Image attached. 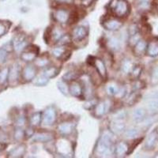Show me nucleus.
Instances as JSON below:
<instances>
[{
    "label": "nucleus",
    "mask_w": 158,
    "mask_h": 158,
    "mask_svg": "<svg viewBox=\"0 0 158 158\" xmlns=\"http://www.w3.org/2000/svg\"><path fill=\"white\" fill-rule=\"evenodd\" d=\"M146 53L151 57H156L158 56V40H153L149 42L147 45Z\"/></svg>",
    "instance_id": "nucleus-15"
},
{
    "label": "nucleus",
    "mask_w": 158,
    "mask_h": 158,
    "mask_svg": "<svg viewBox=\"0 0 158 158\" xmlns=\"http://www.w3.org/2000/svg\"><path fill=\"white\" fill-rule=\"evenodd\" d=\"M53 18L59 23L65 24L69 22L70 14L67 10L58 9L53 12Z\"/></svg>",
    "instance_id": "nucleus-4"
},
{
    "label": "nucleus",
    "mask_w": 158,
    "mask_h": 158,
    "mask_svg": "<svg viewBox=\"0 0 158 158\" xmlns=\"http://www.w3.org/2000/svg\"><path fill=\"white\" fill-rule=\"evenodd\" d=\"M152 80L154 82L158 81V67H155L152 72Z\"/></svg>",
    "instance_id": "nucleus-41"
},
{
    "label": "nucleus",
    "mask_w": 158,
    "mask_h": 158,
    "mask_svg": "<svg viewBox=\"0 0 158 158\" xmlns=\"http://www.w3.org/2000/svg\"><path fill=\"white\" fill-rule=\"evenodd\" d=\"M70 94L74 97H80L83 94V87L77 81H73L70 86Z\"/></svg>",
    "instance_id": "nucleus-14"
},
{
    "label": "nucleus",
    "mask_w": 158,
    "mask_h": 158,
    "mask_svg": "<svg viewBox=\"0 0 158 158\" xmlns=\"http://www.w3.org/2000/svg\"><path fill=\"white\" fill-rule=\"evenodd\" d=\"M135 65L131 62V59H124L123 61L122 65H121V69H122L123 72L125 74H131V72L133 70Z\"/></svg>",
    "instance_id": "nucleus-22"
},
{
    "label": "nucleus",
    "mask_w": 158,
    "mask_h": 158,
    "mask_svg": "<svg viewBox=\"0 0 158 158\" xmlns=\"http://www.w3.org/2000/svg\"><path fill=\"white\" fill-rule=\"evenodd\" d=\"M49 61L48 59H38L37 61L36 62V64L37 65L38 67H46L48 64Z\"/></svg>",
    "instance_id": "nucleus-37"
},
{
    "label": "nucleus",
    "mask_w": 158,
    "mask_h": 158,
    "mask_svg": "<svg viewBox=\"0 0 158 158\" xmlns=\"http://www.w3.org/2000/svg\"><path fill=\"white\" fill-rule=\"evenodd\" d=\"M56 1L60 3H70L72 2V0H56Z\"/></svg>",
    "instance_id": "nucleus-46"
},
{
    "label": "nucleus",
    "mask_w": 158,
    "mask_h": 158,
    "mask_svg": "<svg viewBox=\"0 0 158 158\" xmlns=\"http://www.w3.org/2000/svg\"><path fill=\"white\" fill-rule=\"evenodd\" d=\"M71 36L70 35H63L60 39L57 41V44L60 46H63V45H67L71 42Z\"/></svg>",
    "instance_id": "nucleus-29"
},
{
    "label": "nucleus",
    "mask_w": 158,
    "mask_h": 158,
    "mask_svg": "<svg viewBox=\"0 0 158 158\" xmlns=\"http://www.w3.org/2000/svg\"><path fill=\"white\" fill-rule=\"evenodd\" d=\"M138 135V131L135 128H131V129L127 130V131L125 132V136L127 138H135V136Z\"/></svg>",
    "instance_id": "nucleus-34"
},
{
    "label": "nucleus",
    "mask_w": 158,
    "mask_h": 158,
    "mask_svg": "<svg viewBox=\"0 0 158 158\" xmlns=\"http://www.w3.org/2000/svg\"><path fill=\"white\" fill-rule=\"evenodd\" d=\"M7 56V52L4 49H0V63H2L6 61Z\"/></svg>",
    "instance_id": "nucleus-40"
},
{
    "label": "nucleus",
    "mask_w": 158,
    "mask_h": 158,
    "mask_svg": "<svg viewBox=\"0 0 158 158\" xmlns=\"http://www.w3.org/2000/svg\"><path fill=\"white\" fill-rule=\"evenodd\" d=\"M140 40H141V36L139 32H137V33H135V34L131 35L129 40L130 45H131V46H133L134 47V46H135V45Z\"/></svg>",
    "instance_id": "nucleus-31"
},
{
    "label": "nucleus",
    "mask_w": 158,
    "mask_h": 158,
    "mask_svg": "<svg viewBox=\"0 0 158 158\" xmlns=\"http://www.w3.org/2000/svg\"><path fill=\"white\" fill-rule=\"evenodd\" d=\"M88 35V30L84 26H77L72 32V37L75 40L80 41L86 37Z\"/></svg>",
    "instance_id": "nucleus-9"
},
{
    "label": "nucleus",
    "mask_w": 158,
    "mask_h": 158,
    "mask_svg": "<svg viewBox=\"0 0 158 158\" xmlns=\"http://www.w3.org/2000/svg\"><path fill=\"white\" fill-rule=\"evenodd\" d=\"M42 117H43V115H42L41 112H40V111H38V112H35V113L33 114L30 118L31 125L33 127H36V126H38V125H40V122H41Z\"/></svg>",
    "instance_id": "nucleus-24"
},
{
    "label": "nucleus",
    "mask_w": 158,
    "mask_h": 158,
    "mask_svg": "<svg viewBox=\"0 0 158 158\" xmlns=\"http://www.w3.org/2000/svg\"><path fill=\"white\" fill-rule=\"evenodd\" d=\"M91 65L95 67L99 75L101 76L103 79L105 80V78L107 77V70L104 62L100 59L94 58V60H93V63H91Z\"/></svg>",
    "instance_id": "nucleus-5"
},
{
    "label": "nucleus",
    "mask_w": 158,
    "mask_h": 158,
    "mask_svg": "<svg viewBox=\"0 0 158 158\" xmlns=\"http://www.w3.org/2000/svg\"><path fill=\"white\" fill-rule=\"evenodd\" d=\"M58 73H59V69L56 68V67H47V68L45 69L43 74H44L46 77L50 78V77H56V76L58 74Z\"/></svg>",
    "instance_id": "nucleus-25"
},
{
    "label": "nucleus",
    "mask_w": 158,
    "mask_h": 158,
    "mask_svg": "<svg viewBox=\"0 0 158 158\" xmlns=\"http://www.w3.org/2000/svg\"><path fill=\"white\" fill-rule=\"evenodd\" d=\"M6 32V27L5 25L2 23H0V36L3 35Z\"/></svg>",
    "instance_id": "nucleus-45"
},
{
    "label": "nucleus",
    "mask_w": 158,
    "mask_h": 158,
    "mask_svg": "<svg viewBox=\"0 0 158 158\" xmlns=\"http://www.w3.org/2000/svg\"><path fill=\"white\" fill-rule=\"evenodd\" d=\"M9 75V70L8 69H4L3 70L0 72V84L4 83Z\"/></svg>",
    "instance_id": "nucleus-35"
},
{
    "label": "nucleus",
    "mask_w": 158,
    "mask_h": 158,
    "mask_svg": "<svg viewBox=\"0 0 158 158\" xmlns=\"http://www.w3.org/2000/svg\"><path fill=\"white\" fill-rule=\"evenodd\" d=\"M27 45V40L24 35H18L14 40V48L16 51H22Z\"/></svg>",
    "instance_id": "nucleus-12"
},
{
    "label": "nucleus",
    "mask_w": 158,
    "mask_h": 158,
    "mask_svg": "<svg viewBox=\"0 0 158 158\" xmlns=\"http://www.w3.org/2000/svg\"><path fill=\"white\" fill-rule=\"evenodd\" d=\"M18 75H19V68H18V67H13V70L9 73L10 80V81L16 80L18 78Z\"/></svg>",
    "instance_id": "nucleus-32"
},
{
    "label": "nucleus",
    "mask_w": 158,
    "mask_h": 158,
    "mask_svg": "<svg viewBox=\"0 0 158 158\" xmlns=\"http://www.w3.org/2000/svg\"><path fill=\"white\" fill-rule=\"evenodd\" d=\"M48 77H46L44 74H43V75L39 76L37 78L35 79V81L33 83H34L36 85H38V86H44V85H46L48 84Z\"/></svg>",
    "instance_id": "nucleus-27"
},
{
    "label": "nucleus",
    "mask_w": 158,
    "mask_h": 158,
    "mask_svg": "<svg viewBox=\"0 0 158 158\" xmlns=\"http://www.w3.org/2000/svg\"><path fill=\"white\" fill-rule=\"evenodd\" d=\"M94 1V0H81V2L83 6H89Z\"/></svg>",
    "instance_id": "nucleus-44"
},
{
    "label": "nucleus",
    "mask_w": 158,
    "mask_h": 158,
    "mask_svg": "<svg viewBox=\"0 0 158 158\" xmlns=\"http://www.w3.org/2000/svg\"><path fill=\"white\" fill-rule=\"evenodd\" d=\"M38 53H39V49L36 47H35V46H33L32 49L28 48L25 52H22L21 58H22V59L24 60V61L30 62L32 61L33 59H36Z\"/></svg>",
    "instance_id": "nucleus-7"
},
{
    "label": "nucleus",
    "mask_w": 158,
    "mask_h": 158,
    "mask_svg": "<svg viewBox=\"0 0 158 158\" xmlns=\"http://www.w3.org/2000/svg\"><path fill=\"white\" fill-rule=\"evenodd\" d=\"M109 7L118 18L125 17L129 13V4L126 0H111Z\"/></svg>",
    "instance_id": "nucleus-2"
},
{
    "label": "nucleus",
    "mask_w": 158,
    "mask_h": 158,
    "mask_svg": "<svg viewBox=\"0 0 158 158\" xmlns=\"http://www.w3.org/2000/svg\"><path fill=\"white\" fill-rule=\"evenodd\" d=\"M128 31H129V33L131 36V35L135 34V33H137V32H138V27H137V25H135V24H133V25H131V26H130Z\"/></svg>",
    "instance_id": "nucleus-42"
},
{
    "label": "nucleus",
    "mask_w": 158,
    "mask_h": 158,
    "mask_svg": "<svg viewBox=\"0 0 158 158\" xmlns=\"http://www.w3.org/2000/svg\"><path fill=\"white\" fill-rule=\"evenodd\" d=\"M36 74V70L33 66H26L23 70V77L26 81H31L32 79H34L35 76Z\"/></svg>",
    "instance_id": "nucleus-17"
},
{
    "label": "nucleus",
    "mask_w": 158,
    "mask_h": 158,
    "mask_svg": "<svg viewBox=\"0 0 158 158\" xmlns=\"http://www.w3.org/2000/svg\"><path fill=\"white\" fill-rule=\"evenodd\" d=\"M52 135L48 133H40L35 135L32 138V141L33 142H48L52 139Z\"/></svg>",
    "instance_id": "nucleus-21"
},
{
    "label": "nucleus",
    "mask_w": 158,
    "mask_h": 158,
    "mask_svg": "<svg viewBox=\"0 0 158 158\" xmlns=\"http://www.w3.org/2000/svg\"><path fill=\"white\" fill-rule=\"evenodd\" d=\"M77 77V74H76V72H68L64 75V78L67 81H70V80H74L76 77Z\"/></svg>",
    "instance_id": "nucleus-38"
},
{
    "label": "nucleus",
    "mask_w": 158,
    "mask_h": 158,
    "mask_svg": "<svg viewBox=\"0 0 158 158\" xmlns=\"http://www.w3.org/2000/svg\"><path fill=\"white\" fill-rule=\"evenodd\" d=\"M52 55L56 57L57 59H63V56L66 53V50L64 48H63L62 47H59V48H56L52 50Z\"/></svg>",
    "instance_id": "nucleus-28"
},
{
    "label": "nucleus",
    "mask_w": 158,
    "mask_h": 158,
    "mask_svg": "<svg viewBox=\"0 0 158 158\" xmlns=\"http://www.w3.org/2000/svg\"><path fill=\"white\" fill-rule=\"evenodd\" d=\"M125 117H126V112L124 111H120L117 112L116 114H115L114 119L115 120H122V119L125 118Z\"/></svg>",
    "instance_id": "nucleus-39"
},
{
    "label": "nucleus",
    "mask_w": 158,
    "mask_h": 158,
    "mask_svg": "<svg viewBox=\"0 0 158 158\" xmlns=\"http://www.w3.org/2000/svg\"><path fill=\"white\" fill-rule=\"evenodd\" d=\"M113 137L108 133H105L100 139L97 145V150L99 153L103 155H109L114 153Z\"/></svg>",
    "instance_id": "nucleus-1"
},
{
    "label": "nucleus",
    "mask_w": 158,
    "mask_h": 158,
    "mask_svg": "<svg viewBox=\"0 0 158 158\" xmlns=\"http://www.w3.org/2000/svg\"><path fill=\"white\" fill-rule=\"evenodd\" d=\"M123 23L117 19H108L105 22H103V26H104L107 30L109 31H116L118 30L122 27Z\"/></svg>",
    "instance_id": "nucleus-8"
},
{
    "label": "nucleus",
    "mask_w": 158,
    "mask_h": 158,
    "mask_svg": "<svg viewBox=\"0 0 158 158\" xmlns=\"http://www.w3.org/2000/svg\"><path fill=\"white\" fill-rule=\"evenodd\" d=\"M141 72H142V67L140 66H136V67H134L133 70L131 72V77H133L134 79L138 78L141 74Z\"/></svg>",
    "instance_id": "nucleus-33"
},
{
    "label": "nucleus",
    "mask_w": 158,
    "mask_h": 158,
    "mask_svg": "<svg viewBox=\"0 0 158 158\" xmlns=\"http://www.w3.org/2000/svg\"><path fill=\"white\" fill-rule=\"evenodd\" d=\"M58 130L62 135L67 136L71 134L72 131H73V125L70 123H63L59 124L58 127Z\"/></svg>",
    "instance_id": "nucleus-19"
},
{
    "label": "nucleus",
    "mask_w": 158,
    "mask_h": 158,
    "mask_svg": "<svg viewBox=\"0 0 158 158\" xmlns=\"http://www.w3.org/2000/svg\"><path fill=\"white\" fill-rule=\"evenodd\" d=\"M57 86L62 94L66 96H68L69 93H70V87H68L67 83L63 81H59L57 82Z\"/></svg>",
    "instance_id": "nucleus-26"
},
{
    "label": "nucleus",
    "mask_w": 158,
    "mask_h": 158,
    "mask_svg": "<svg viewBox=\"0 0 158 158\" xmlns=\"http://www.w3.org/2000/svg\"><path fill=\"white\" fill-rule=\"evenodd\" d=\"M43 123L46 126H51L54 124L56 120V111L52 107H49L45 110L43 114Z\"/></svg>",
    "instance_id": "nucleus-3"
},
{
    "label": "nucleus",
    "mask_w": 158,
    "mask_h": 158,
    "mask_svg": "<svg viewBox=\"0 0 158 158\" xmlns=\"http://www.w3.org/2000/svg\"><path fill=\"white\" fill-rule=\"evenodd\" d=\"M108 101H101L96 105L95 115L97 117H101L108 111Z\"/></svg>",
    "instance_id": "nucleus-13"
},
{
    "label": "nucleus",
    "mask_w": 158,
    "mask_h": 158,
    "mask_svg": "<svg viewBox=\"0 0 158 158\" xmlns=\"http://www.w3.org/2000/svg\"><path fill=\"white\" fill-rule=\"evenodd\" d=\"M146 116V111L144 108H137L133 112V119L136 123H140L143 121Z\"/></svg>",
    "instance_id": "nucleus-20"
},
{
    "label": "nucleus",
    "mask_w": 158,
    "mask_h": 158,
    "mask_svg": "<svg viewBox=\"0 0 158 158\" xmlns=\"http://www.w3.org/2000/svg\"><path fill=\"white\" fill-rule=\"evenodd\" d=\"M153 0H138V5L142 9H146L150 6Z\"/></svg>",
    "instance_id": "nucleus-36"
},
{
    "label": "nucleus",
    "mask_w": 158,
    "mask_h": 158,
    "mask_svg": "<svg viewBox=\"0 0 158 158\" xmlns=\"http://www.w3.org/2000/svg\"><path fill=\"white\" fill-rule=\"evenodd\" d=\"M158 140V131L155 129L149 134L146 142V148L148 149H152L155 146Z\"/></svg>",
    "instance_id": "nucleus-11"
},
{
    "label": "nucleus",
    "mask_w": 158,
    "mask_h": 158,
    "mask_svg": "<svg viewBox=\"0 0 158 158\" xmlns=\"http://www.w3.org/2000/svg\"><path fill=\"white\" fill-rule=\"evenodd\" d=\"M128 145L125 142H119L115 146L114 153L117 156H122L128 153Z\"/></svg>",
    "instance_id": "nucleus-18"
},
{
    "label": "nucleus",
    "mask_w": 158,
    "mask_h": 158,
    "mask_svg": "<svg viewBox=\"0 0 158 158\" xmlns=\"http://www.w3.org/2000/svg\"><path fill=\"white\" fill-rule=\"evenodd\" d=\"M110 129L113 133L119 135L125 131L126 125L122 120H115L114 119L113 122H111L110 124Z\"/></svg>",
    "instance_id": "nucleus-10"
},
{
    "label": "nucleus",
    "mask_w": 158,
    "mask_h": 158,
    "mask_svg": "<svg viewBox=\"0 0 158 158\" xmlns=\"http://www.w3.org/2000/svg\"><path fill=\"white\" fill-rule=\"evenodd\" d=\"M146 105L148 109L152 111L158 110V93H154L148 95L146 97Z\"/></svg>",
    "instance_id": "nucleus-6"
},
{
    "label": "nucleus",
    "mask_w": 158,
    "mask_h": 158,
    "mask_svg": "<svg viewBox=\"0 0 158 158\" xmlns=\"http://www.w3.org/2000/svg\"><path fill=\"white\" fill-rule=\"evenodd\" d=\"M120 88H118V86L114 85H108V86L107 87V92H108V94L111 96L118 95L119 91H120Z\"/></svg>",
    "instance_id": "nucleus-30"
},
{
    "label": "nucleus",
    "mask_w": 158,
    "mask_h": 158,
    "mask_svg": "<svg viewBox=\"0 0 158 158\" xmlns=\"http://www.w3.org/2000/svg\"><path fill=\"white\" fill-rule=\"evenodd\" d=\"M23 135H24L23 131L20 129L18 130V131H16V133H15V137H16L17 139H21V138L23 137Z\"/></svg>",
    "instance_id": "nucleus-43"
},
{
    "label": "nucleus",
    "mask_w": 158,
    "mask_h": 158,
    "mask_svg": "<svg viewBox=\"0 0 158 158\" xmlns=\"http://www.w3.org/2000/svg\"><path fill=\"white\" fill-rule=\"evenodd\" d=\"M108 46L111 50L118 51L120 49L121 44L119 40L116 37H111L108 40Z\"/></svg>",
    "instance_id": "nucleus-23"
},
{
    "label": "nucleus",
    "mask_w": 158,
    "mask_h": 158,
    "mask_svg": "<svg viewBox=\"0 0 158 158\" xmlns=\"http://www.w3.org/2000/svg\"><path fill=\"white\" fill-rule=\"evenodd\" d=\"M147 43L143 40H140L134 46V52L135 54L138 56H140L143 55L146 52L147 49Z\"/></svg>",
    "instance_id": "nucleus-16"
}]
</instances>
